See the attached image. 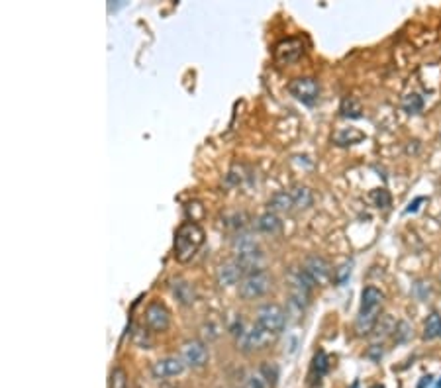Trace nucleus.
<instances>
[{
    "label": "nucleus",
    "mask_w": 441,
    "mask_h": 388,
    "mask_svg": "<svg viewBox=\"0 0 441 388\" xmlns=\"http://www.w3.org/2000/svg\"><path fill=\"white\" fill-rule=\"evenodd\" d=\"M365 134L361 132H357L355 128H348V130H341V132H337L334 137V144L335 146H339V148H348V146H355V144H359Z\"/></svg>",
    "instance_id": "nucleus-19"
},
{
    "label": "nucleus",
    "mask_w": 441,
    "mask_h": 388,
    "mask_svg": "<svg viewBox=\"0 0 441 388\" xmlns=\"http://www.w3.org/2000/svg\"><path fill=\"white\" fill-rule=\"evenodd\" d=\"M257 229L261 231V233H267V236H275V233H279L282 229V222L279 214H275V212H265V214H261L257 218Z\"/></svg>",
    "instance_id": "nucleus-13"
},
{
    "label": "nucleus",
    "mask_w": 441,
    "mask_h": 388,
    "mask_svg": "<svg viewBox=\"0 0 441 388\" xmlns=\"http://www.w3.org/2000/svg\"><path fill=\"white\" fill-rule=\"evenodd\" d=\"M128 385H130L128 373L122 367H114L108 378V388H128Z\"/></svg>",
    "instance_id": "nucleus-23"
},
{
    "label": "nucleus",
    "mask_w": 441,
    "mask_h": 388,
    "mask_svg": "<svg viewBox=\"0 0 441 388\" xmlns=\"http://www.w3.org/2000/svg\"><path fill=\"white\" fill-rule=\"evenodd\" d=\"M206 240L204 229L196 222H183L174 233V259L179 263H188L194 255L199 253Z\"/></svg>",
    "instance_id": "nucleus-2"
},
{
    "label": "nucleus",
    "mask_w": 441,
    "mask_h": 388,
    "mask_svg": "<svg viewBox=\"0 0 441 388\" xmlns=\"http://www.w3.org/2000/svg\"><path fill=\"white\" fill-rule=\"evenodd\" d=\"M402 110L406 114H420L424 110V98L418 93H408L402 96Z\"/></svg>",
    "instance_id": "nucleus-21"
},
{
    "label": "nucleus",
    "mask_w": 441,
    "mask_h": 388,
    "mask_svg": "<svg viewBox=\"0 0 441 388\" xmlns=\"http://www.w3.org/2000/svg\"><path fill=\"white\" fill-rule=\"evenodd\" d=\"M369 198L376 208H388L390 206V194H388L387 188H374Z\"/></svg>",
    "instance_id": "nucleus-24"
},
{
    "label": "nucleus",
    "mask_w": 441,
    "mask_h": 388,
    "mask_svg": "<svg viewBox=\"0 0 441 388\" xmlns=\"http://www.w3.org/2000/svg\"><path fill=\"white\" fill-rule=\"evenodd\" d=\"M173 293L177 296V300L185 306H192L194 300H196V293H194V286L190 284L188 281H183V279H177L173 281Z\"/></svg>",
    "instance_id": "nucleus-15"
},
{
    "label": "nucleus",
    "mask_w": 441,
    "mask_h": 388,
    "mask_svg": "<svg viewBox=\"0 0 441 388\" xmlns=\"http://www.w3.org/2000/svg\"><path fill=\"white\" fill-rule=\"evenodd\" d=\"M339 112L343 118H349V120H357L363 116V108L361 102L355 98V96H346L339 104Z\"/></svg>",
    "instance_id": "nucleus-17"
},
{
    "label": "nucleus",
    "mask_w": 441,
    "mask_h": 388,
    "mask_svg": "<svg viewBox=\"0 0 441 388\" xmlns=\"http://www.w3.org/2000/svg\"><path fill=\"white\" fill-rule=\"evenodd\" d=\"M441 335V316L438 312H431L428 316V320L424 323V339L429 341V339H436Z\"/></svg>",
    "instance_id": "nucleus-20"
},
{
    "label": "nucleus",
    "mask_w": 441,
    "mask_h": 388,
    "mask_svg": "<svg viewBox=\"0 0 441 388\" xmlns=\"http://www.w3.org/2000/svg\"><path fill=\"white\" fill-rule=\"evenodd\" d=\"M424 201H426V198H422V196H420V198H416V201L412 202V204H410L408 208H406V214H410V212H416V210H418V204H422Z\"/></svg>",
    "instance_id": "nucleus-29"
},
{
    "label": "nucleus",
    "mask_w": 441,
    "mask_h": 388,
    "mask_svg": "<svg viewBox=\"0 0 441 388\" xmlns=\"http://www.w3.org/2000/svg\"><path fill=\"white\" fill-rule=\"evenodd\" d=\"M289 93L293 94L296 100H300L302 104L312 106L320 96V82L314 77H296L289 84Z\"/></svg>",
    "instance_id": "nucleus-7"
},
{
    "label": "nucleus",
    "mask_w": 441,
    "mask_h": 388,
    "mask_svg": "<svg viewBox=\"0 0 441 388\" xmlns=\"http://www.w3.org/2000/svg\"><path fill=\"white\" fill-rule=\"evenodd\" d=\"M367 355H369L373 361H381V357H383V345H371V349L367 351Z\"/></svg>",
    "instance_id": "nucleus-28"
},
{
    "label": "nucleus",
    "mask_w": 441,
    "mask_h": 388,
    "mask_svg": "<svg viewBox=\"0 0 441 388\" xmlns=\"http://www.w3.org/2000/svg\"><path fill=\"white\" fill-rule=\"evenodd\" d=\"M433 383V376L428 375V376H422V380H420V385H418V388H426L429 387Z\"/></svg>",
    "instance_id": "nucleus-30"
},
{
    "label": "nucleus",
    "mask_w": 441,
    "mask_h": 388,
    "mask_svg": "<svg viewBox=\"0 0 441 388\" xmlns=\"http://www.w3.org/2000/svg\"><path fill=\"white\" fill-rule=\"evenodd\" d=\"M330 367H332V363H330V357H328V353L326 351H318L316 355H314V359H312V376L320 383L321 376L328 375V371H330Z\"/></svg>",
    "instance_id": "nucleus-18"
},
{
    "label": "nucleus",
    "mask_w": 441,
    "mask_h": 388,
    "mask_svg": "<svg viewBox=\"0 0 441 388\" xmlns=\"http://www.w3.org/2000/svg\"><path fill=\"white\" fill-rule=\"evenodd\" d=\"M291 196H293L294 208H298V210H306V208H310L314 204V194H312V190L308 187L296 185L291 190Z\"/></svg>",
    "instance_id": "nucleus-16"
},
{
    "label": "nucleus",
    "mask_w": 441,
    "mask_h": 388,
    "mask_svg": "<svg viewBox=\"0 0 441 388\" xmlns=\"http://www.w3.org/2000/svg\"><path fill=\"white\" fill-rule=\"evenodd\" d=\"M243 277H245V271L240 267V263L236 261V259H231V261H227L224 265H220L218 267V273H216V281L218 284L222 286V288H229V286H234V284H240L243 281Z\"/></svg>",
    "instance_id": "nucleus-12"
},
{
    "label": "nucleus",
    "mask_w": 441,
    "mask_h": 388,
    "mask_svg": "<svg viewBox=\"0 0 441 388\" xmlns=\"http://www.w3.org/2000/svg\"><path fill=\"white\" fill-rule=\"evenodd\" d=\"M306 52V43L302 38H286V40L279 41L273 49V59L277 65L286 67L296 63Z\"/></svg>",
    "instance_id": "nucleus-4"
},
{
    "label": "nucleus",
    "mask_w": 441,
    "mask_h": 388,
    "mask_svg": "<svg viewBox=\"0 0 441 388\" xmlns=\"http://www.w3.org/2000/svg\"><path fill=\"white\" fill-rule=\"evenodd\" d=\"M371 388H385V387H381V385H374V387H371Z\"/></svg>",
    "instance_id": "nucleus-32"
},
{
    "label": "nucleus",
    "mask_w": 441,
    "mask_h": 388,
    "mask_svg": "<svg viewBox=\"0 0 441 388\" xmlns=\"http://www.w3.org/2000/svg\"><path fill=\"white\" fill-rule=\"evenodd\" d=\"M257 371H259L261 376L267 380L269 387L271 388L277 387V383H279V367H277L275 363H263Z\"/></svg>",
    "instance_id": "nucleus-22"
},
{
    "label": "nucleus",
    "mask_w": 441,
    "mask_h": 388,
    "mask_svg": "<svg viewBox=\"0 0 441 388\" xmlns=\"http://www.w3.org/2000/svg\"><path fill=\"white\" fill-rule=\"evenodd\" d=\"M271 288V277L267 271H257L247 277H243V281L238 284V295L243 300H255L265 296Z\"/></svg>",
    "instance_id": "nucleus-3"
},
{
    "label": "nucleus",
    "mask_w": 441,
    "mask_h": 388,
    "mask_svg": "<svg viewBox=\"0 0 441 388\" xmlns=\"http://www.w3.org/2000/svg\"><path fill=\"white\" fill-rule=\"evenodd\" d=\"M269 210L271 212H293L294 210V202L293 196H291V190H279L271 196L269 201Z\"/></svg>",
    "instance_id": "nucleus-14"
},
{
    "label": "nucleus",
    "mask_w": 441,
    "mask_h": 388,
    "mask_svg": "<svg viewBox=\"0 0 441 388\" xmlns=\"http://www.w3.org/2000/svg\"><path fill=\"white\" fill-rule=\"evenodd\" d=\"M181 359L190 369H202L208 365L210 353L206 343H202L201 339H188L181 347Z\"/></svg>",
    "instance_id": "nucleus-8"
},
{
    "label": "nucleus",
    "mask_w": 441,
    "mask_h": 388,
    "mask_svg": "<svg viewBox=\"0 0 441 388\" xmlns=\"http://www.w3.org/2000/svg\"><path fill=\"white\" fill-rule=\"evenodd\" d=\"M185 363L181 357H163L159 361L153 363L151 367V375L157 380H165V378H173V376L181 375L185 371Z\"/></svg>",
    "instance_id": "nucleus-11"
},
{
    "label": "nucleus",
    "mask_w": 441,
    "mask_h": 388,
    "mask_svg": "<svg viewBox=\"0 0 441 388\" xmlns=\"http://www.w3.org/2000/svg\"><path fill=\"white\" fill-rule=\"evenodd\" d=\"M241 388H271L267 385V380L261 376V373L259 371H255V373H251V375H247V378L243 380V387Z\"/></svg>",
    "instance_id": "nucleus-26"
},
{
    "label": "nucleus",
    "mask_w": 441,
    "mask_h": 388,
    "mask_svg": "<svg viewBox=\"0 0 441 388\" xmlns=\"http://www.w3.org/2000/svg\"><path fill=\"white\" fill-rule=\"evenodd\" d=\"M257 326L267 330L273 335H279L286 326V312L279 304H263L257 310Z\"/></svg>",
    "instance_id": "nucleus-5"
},
{
    "label": "nucleus",
    "mask_w": 441,
    "mask_h": 388,
    "mask_svg": "<svg viewBox=\"0 0 441 388\" xmlns=\"http://www.w3.org/2000/svg\"><path fill=\"white\" fill-rule=\"evenodd\" d=\"M410 335H412V328H410V323L408 321H396V330H394V341L396 343H406L408 339H410Z\"/></svg>",
    "instance_id": "nucleus-25"
},
{
    "label": "nucleus",
    "mask_w": 441,
    "mask_h": 388,
    "mask_svg": "<svg viewBox=\"0 0 441 388\" xmlns=\"http://www.w3.org/2000/svg\"><path fill=\"white\" fill-rule=\"evenodd\" d=\"M440 139H441V135H440Z\"/></svg>",
    "instance_id": "nucleus-34"
},
{
    "label": "nucleus",
    "mask_w": 441,
    "mask_h": 388,
    "mask_svg": "<svg viewBox=\"0 0 441 388\" xmlns=\"http://www.w3.org/2000/svg\"><path fill=\"white\" fill-rule=\"evenodd\" d=\"M436 388H441V378H440V380H438V385H436Z\"/></svg>",
    "instance_id": "nucleus-31"
},
{
    "label": "nucleus",
    "mask_w": 441,
    "mask_h": 388,
    "mask_svg": "<svg viewBox=\"0 0 441 388\" xmlns=\"http://www.w3.org/2000/svg\"><path fill=\"white\" fill-rule=\"evenodd\" d=\"M161 388H173V387H161Z\"/></svg>",
    "instance_id": "nucleus-33"
},
{
    "label": "nucleus",
    "mask_w": 441,
    "mask_h": 388,
    "mask_svg": "<svg viewBox=\"0 0 441 388\" xmlns=\"http://www.w3.org/2000/svg\"><path fill=\"white\" fill-rule=\"evenodd\" d=\"M146 323L151 332L163 334L171 326V312L161 302H151V304H147L146 308Z\"/></svg>",
    "instance_id": "nucleus-10"
},
{
    "label": "nucleus",
    "mask_w": 441,
    "mask_h": 388,
    "mask_svg": "<svg viewBox=\"0 0 441 388\" xmlns=\"http://www.w3.org/2000/svg\"><path fill=\"white\" fill-rule=\"evenodd\" d=\"M385 295L376 286H365L361 293V308L355 318V332L359 337L371 335L381 320Z\"/></svg>",
    "instance_id": "nucleus-1"
},
{
    "label": "nucleus",
    "mask_w": 441,
    "mask_h": 388,
    "mask_svg": "<svg viewBox=\"0 0 441 388\" xmlns=\"http://www.w3.org/2000/svg\"><path fill=\"white\" fill-rule=\"evenodd\" d=\"M277 335H273L267 330H263L261 326L253 323L247 332H243L241 337H238V347L243 353H253L259 349H265L267 345H271L275 341Z\"/></svg>",
    "instance_id": "nucleus-6"
},
{
    "label": "nucleus",
    "mask_w": 441,
    "mask_h": 388,
    "mask_svg": "<svg viewBox=\"0 0 441 388\" xmlns=\"http://www.w3.org/2000/svg\"><path fill=\"white\" fill-rule=\"evenodd\" d=\"M349 275H351V263H343L339 269H335V275H334V281L337 284H343V282L348 281Z\"/></svg>",
    "instance_id": "nucleus-27"
},
{
    "label": "nucleus",
    "mask_w": 441,
    "mask_h": 388,
    "mask_svg": "<svg viewBox=\"0 0 441 388\" xmlns=\"http://www.w3.org/2000/svg\"><path fill=\"white\" fill-rule=\"evenodd\" d=\"M304 273H306L308 277H310V281L314 282L316 286H321V284H326V282L330 281V277H332V267H330V263L320 257V255H310L304 259Z\"/></svg>",
    "instance_id": "nucleus-9"
}]
</instances>
